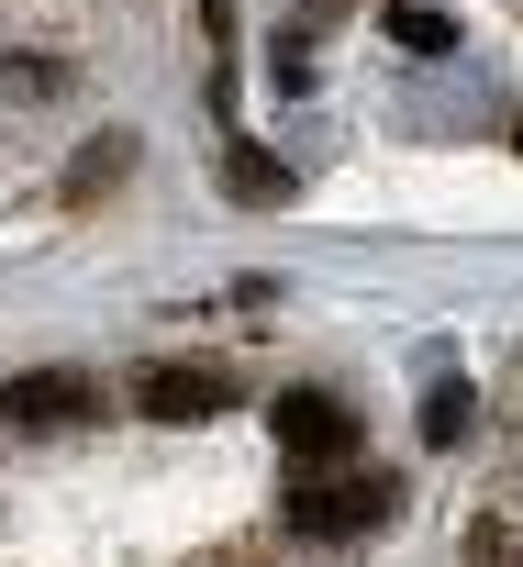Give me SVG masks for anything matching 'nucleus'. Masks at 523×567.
I'll return each mask as SVG.
<instances>
[{"label":"nucleus","instance_id":"nucleus-1","mask_svg":"<svg viewBox=\"0 0 523 567\" xmlns=\"http://www.w3.org/2000/svg\"><path fill=\"white\" fill-rule=\"evenodd\" d=\"M290 523H301V534H379V523H390V478H368V467H324V478L290 489Z\"/></svg>","mask_w":523,"mask_h":567},{"label":"nucleus","instance_id":"nucleus-2","mask_svg":"<svg viewBox=\"0 0 523 567\" xmlns=\"http://www.w3.org/2000/svg\"><path fill=\"white\" fill-rule=\"evenodd\" d=\"M0 423H12V434L101 423V379H79V368H34V379H12V390H0Z\"/></svg>","mask_w":523,"mask_h":567},{"label":"nucleus","instance_id":"nucleus-3","mask_svg":"<svg viewBox=\"0 0 523 567\" xmlns=\"http://www.w3.org/2000/svg\"><path fill=\"white\" fill-rule=\"evenodd\" d=\"M279 445H290V467H346V445H357V412L335 401V390H279Z\"/></svg>","mask_w":523,"mask_h":567},{"label":"nucleus","instance_id":"nucleus-4","mask_svg":"<svg viewBox=\"0 0 523 567\" xmlns=\"http://www.w3.org/2000/svg\"><path fill=\"white\" fill-rule=\"evenodd\" d=\"M134 401H145V423H212L223 412V368H145Z\"/></svg>","mask_w":523,"mask_h":567},{"label":"nucleus","instance_id":"nucleus-5","mask_svg":"<svg viewBox=\"0 0 523 567\" xmlns=\"http://www.w3.org/2000/svg\"><path fill=\"white\" fill-rule=\"evenodd\" d=\"M423 445H468V379H434L423 390Z\"/></svg>","mask_w":523,"mask_h":567},{"label":"nucleus","instance_id":"nucleus-6","mask_svg":"<svg viewBox=\"0 0 523 567\" xmlns=\"http://www.w3.org/2000/svg\"><path fill=\"white\" fill-rule=\"evenodd\" d=\"M279 189H290V178H279V156H268V145H234V200H256V212H268Z\"/></svg>","mask_w":523,"mask_h":567},{"label":"nucleus","instance_id":"nucleus-7","mask_svg":"<svg viewBox=\"0 0 523 567\" xmlns=\"http://www.w3.org/2000/svg\"><path fill=\"white\" fill-rule=\"evenodd\" d=\"M390 34H401L412 56H445V45H457V34H445V12H390Z\"/></svg>","mask_w":523,"mask_h":567},{"label":"nucleus","instance_id":"nucleus-8","mask_svg":"<svg viewBox=\"0 0 523 567\" xmlns=\"http://www.w3.org/2000/svg\"><path fill=\"white\" fill-rule=\"evenodd\" d=\"M123 156H134V145H123V134H101V145H90V156H79V178H68V189H79V200H90V189H101V178H123Z\"/></svg>","mask_w":523,"mask_h":567},{"label":"nucleus","instance_id":"nucleus-9","mask_svg":"<svg viewBox=\"0 0 523 567\" xmlns=\"http://www.w3.org/2000/svg\"><path fill=\"white\" fill-rule=\"evenodd\" d=\"M512 145H523V123H512Z\"/></svg>","mask_w":523,"mask_h":567}]
</instances>
